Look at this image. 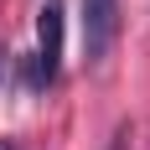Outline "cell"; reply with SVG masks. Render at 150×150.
<instances>
[{"mask_svg":"<svg viewBox=\"0 0 150 150\" xmlns=\"http://www.w3.org/2000/svg\"><path fill=\"white\" fill-rule=\"evenodd\" d=\"M129 140H135V124L124 119L119 129H114V135H109V150H129Z\"/></svg>","mask_w":150,"mask_h":150,"instance_id":"obj_3","label":"cell"},{"mask_svg":"<svg viewBox=\"0 0 150 150\" xmlns=\"http://www.w3.org/2000/svg\"><path fill=\"white\" fill-rule=\"evenodd\" d=\"M0 150H21V145H16V140H0Z\"/></svg>","mask_w":150,"mask_h":150,"instance_id":"obj_4","label":"cell"},{"mask_svg":"<svg viewBox=\"0 0 150 150\" xmlns=\"http://www.w3.org/2000/svg\"><path fill=\"white\" fill-rule=\"evenodd\" d=\"M62 62V0H47L36 11V57H31V88H47Z\"/></svg>","mask_w":150,"mask_h":150,"instance_id":"obj_1","label":"cell"},{"mask_svg":"<svg viewBox=\"0 0 150 150\" xmlns=\"http://www.w3.org/2000/svg\"><path fill=\"white\" fill-rule=\"evenodd\" d=\"M119 36V0H83V57L104 62Z\"/></svg>","mask_w":150,"mask_h":150,"instance_id":"obj_2","label":"cell"}]
</instances>
